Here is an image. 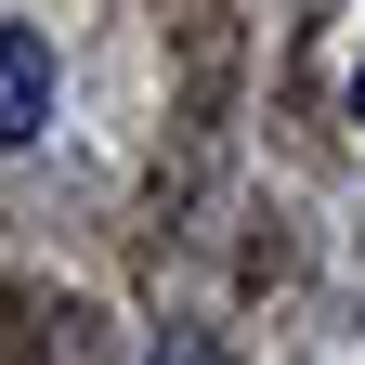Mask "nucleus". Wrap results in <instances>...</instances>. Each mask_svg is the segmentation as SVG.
Masks as SVG:
<instances>
[{
  "mask_svg": "<svg viewBox=\"0 0 365 365\" xmlns=\"http://www.w3.org/2000/svg\"><path fill=\"white\" fill-rule=\"evenodd\" d=\"M157 365H196V352H157Z\"/></svg>",
  "mask_w": 365,
  "mask_h": 365,
  "instance_id": "nucleus-3",
  "label": "nucleus"
},
{
  "mask_svg": "<svg viewBox=\"0 0 365 365\" xmlns=\"http://www.w3.org/2000/svg\"><path fill=\"white\" fill-rule=\"evenodd\" d=\"M39 118H53V39L0 14V157L39 144Z\"/></svg>",
  "mask_w": 365,
  "mask_h": 365,
  "instance_id": "nucleus-1",
  "label": "nucleus"
},
{
  "mask_svg": "<svg viewBox=\"0 0 365 365\" xmlns=\"http://www.w3.org/2000/svg\"><path fill=\"white\" fill-rule=\"evenodd\" d=\"M352 130H365V66H352Z\"/></svg>",
  "mask_w": 365,
  "mask_h": 365,
  "instance_id": "nucleus-2",
  "label": "nucleus"
}]
</instances>
